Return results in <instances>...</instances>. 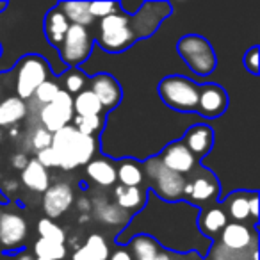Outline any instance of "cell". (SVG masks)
Masks as SVG:
<instances>
[{"label":"cell","mask_w":260,"mask_h":260,"mask_svg":"<svg viewBox=\"0 0 260 260\" xmlns=\"http://www.w3.org/2000/svg\"><path fill=\"white\" fill-rule=\"evenodd\" d=\"M52 150L55 152L61 170H75L79 166H86L96 153V139L91 136H84L77 132L72 125L57 130L52 134Z\"/></svg>","instance_id":"6da1fadb"},{"label":"cell","mask_w":260,"mask_h":260,"mask_svg":"<svg viewBox=\"0 0 260 260\" xmlns=\"http://www.w3.org/2000/svg\"><path fill=\"white\" fill-rule=\"evenodd\" d=\"M138 41L130 23V16L125 15L121 9L114 11L112 15L105 16L98 23L96 43L111 54H119L130 48Z\"/></svg>","instance_id":"7a4b0ae2"},{"label":"cell","mask_w":260,"mask_h":260,"mask_svg":"<svg viewBox=\"0 0 260 260\" xmlns=\"http://www.w3.org/2000/svg\"><path fill=\"white\" fill-rule=\"evenodd\" d=\"M159 96L170 109L178 112H194L198 107L200 84L182 75H168L159 82Z\"/></svg>","instance_id":"3957f363"},{"label":"cell","mask_w":260,"mask_h":260,"mask_svg":"<svg viewBox=\"0 0 260 260\" xmlns=\"http://www.w3.org/2000/svg\"><path fill=\"white\" fill-rule=\"evenodd\" d=\"M146 177L150 180V192H155L159 200H164L166 203H178L184 198V185L187 178L184 175H178L175 171H170L159 157H152L145 164Z\"/></svg>","instance_id":"277c9868"},{"label":"cell","mask_w":260,"mask_h":260,"mask_svg":"<svg viewBox=\"0 0 260 260\" xmlns=\"http://www.w3.org/2000/svg\"><path fill=\"white\" fill-rule=\"evenodd\" d=\"M177 50L184 62L192 73L198 77H209L216 70L217 57L209 40L198 34H187L180 38L177 43Z\"/></svg>","instance_id":"5b68a950"},{"label":"cell","mask_w":260,"mask_h":260,"mask_svg":"<svg viewBox=\"0 0 260 260\" xmlns=\"http://www.w3.org/2000/svg\"><path fill=\"white\" fill-rule=\"evenodd\" d=\"M16 82L15 89L18 93L20 100L32 98L34 91L48 80V64L41 55L29 54L16 64Z\"/></svg>","instance_id":"8992f818"},{"label":"cell","mask_w":260,"mask_h":260,"mask_svg":"<svg viewBox=\"0 0 260 260\" xmlns=\"http://www.w3.org/2000/svg\"><path fill=\"white\" fill-rule=\"evenodd\" d=\"M93 36H91L86 27L70 25L68 32H66L64 40H62L61 47L57 50L66 66L77 68L89 57L91 50H93Z\"/></svg>","instance_id":"52a82bcc"},{"label":"cell","mask_w":260,"mask_h":260,"mask_svg":"<svg viewBox=\"0 0 260 260\" xmlns=\"http://www.w3.org/2000/svg\"><path fill=\"white\" fill-rule=\"evenodd\" d=\"M75 116L73 112V96L66 93L64 89H59L55 98L47 105H41L40 109V121L41 126L48 132H57L64 126L72 125V119Z\"/></svg>","instance_id":"ba28073f"},{"label":"cell","mask_w":260,"mask_h":260,"mask_svg":"<svg viewBox=\"0 0 260 260\" xmlns=\"http://www.w3.org/2000/svg\"><path fill=\"white\" fill-rule=\"evenodd\" d=\"M219 196V182L214 177L212 171L207 168H198L184 185V198L189 202H196L200 205L217 200Z\"/></svg>","instance_id":"9c48e42d"},{"label":"cell","mask_w":260,"mask_h":260,"mask_svg":"<svg viewBox=\"0 0 260 260\" xmlns=\"http://www.w3.org/2000/svg\"><path fill=\"white\" fill-rule=\"evenodd\" d=\"M27 221L22 214L0 212V248L4 251H18L23 249L27 239Z\"/></svg>","instance_id":"30bf717a"},{"label":"cell","mask_w":260,"mask_h":260,"mask_svg":"<svg viewBox=\"0 0 260 260\" xmlns=\"http://www.w3.org/2000/svg\"><path fill=\"white\" fill-rule=\"evenodd\" d=\"M171 6L166 2H143L139 11H136V15L130 16V23L134 29L136 38H146L150 34L155 32L157 25L170 15Z\"/></svg>","instance_id":"8fae6325"},{"label":"cell","mask_w":260,"mask_h":260,"mask_svg":"<svg viewBox=\"0 0 260 260\" xmlns=\"http://www.w3.org/2000/svg\"><path fill=\"white\" fill-rule=\"evenodd\" d=\"M258 237H256L255 226H248L242 223H228L219 234V246L234 253L249 251L255 248Z\"/></svg>","instance_id":"7c38bea8"},{"label":"cell","mask_w":260,"mask_h":260,"mask_svg":"<svg viewBox=\"0 0 260 260\" xmlns=\"http://www.w3.org/2000/svg\"><path fill=\"white\" fill-rule=\"evenodd\" d=\"M228 107V94L217 84H203L200 86L198 93V107L196 112L203 118H219L224 114Z\"/></svg>","instance_id":"4fadbf2b"},{"label":"cell","mask_w":260,"mask_h":260,"mask_svg":"<svg viewBox=\"0 0 260 260\" xmlns=\"http://www.w3.org/2000/svg\"><path fill=\"white\" fill-rule=\"evenodd\" d=\"M73 200L75 194L72 185L66 182H57L43 192V210L48 219H57L68 212V209L73 205Z\"/></svg>","instance_id":"5bb4252c"},{"label":"cell","mask_w":260,"mask_h":260,"mask_svg":"<svg viewBox=\"0 0 260 260\" xmlns=\"http://www.w3.org/2000/svg\"><path fill=\"white\" fill-rule=\"evenodd\" d=\"M160 159V162L168 168L170 171H175L178 175L192 173V170L196 168V159L192 157V153L185 148V145L180 141L170 143L166 148L162 150L160 155H157Z\"/></svg>","instance_id":"9a60e30c"},{"label":"cell","mask_w":260,"mask_h":260,"mask_svg":"<svg viewBox=\"0 0 260 260\" xmlns=\"http://www.w3.org/2000/svg\"><path fill=\"white\" fill-rule=\"evenodd\" d=\"M182 143L185 145V148L192 153L196 160L203 159L210 153L214 146V130L210 128L207 123H198L192 125L191 128L185 132Z\"/></svg>","instance_id":"2e32d148"},{"label":"cell","mask_w":260,"mask_h":260,"mask_svg":"<svg viewBox=\"0 0 260 260\" xmlns=\"http://www.w3.org/2000/svg\"><path fill=\"white\" fill-rule=\"evenodd\" d=\"M89 89L98 98L104 109H112L121 102V86L109 73H98L91 79Z\"/></svg>","instance_id":"e0dca14e"},{"label":"cell","mask_w":260,"mask_h":260,"mask_svg":"<svg viewBox=\"0 0 260 260\" xmlns=\"http://www.w3.org/2000/svg\"><path fill=\"white\" fill-rule=\"evenodd\" d=\"M43 27H45V36H47L48 43H50L52 47L59 48L70 29V22L61 13V9L55 6V8H52L50 11L47 13Z\"/></svg>","instance_id":"ac0fdd59"},{"label":"cell","mask_w":260,"mask_h":260,"mask_svg":"<svg viewBox=\"0 0 260 260\" xmlns=\"http://www.w3.org/2000/svg\"><path fill=\"white\" fill-rule=\"evenodd\" d=\"M228 224V216L224 214L223 207H210L202 210L198 217V228L205 239L217 237L224 226Z\"/></svg>","instance_id":"d6986e66"},{"label":"cell","mask_w":260,"mask_h":260,"mask_svg":"<svg viewBox=\"0 0 260 260\" xmlns=\"http://www.w3.org/2000/svg\"><path fill=\"white\" fill-rule=\"evenodd\" d=\"M22 182L30 191L45 192L50 187V175H48V171L36 159H32L22 170Z\"/></svg>","instance_id":"ffe728a7"},{"label":"cell","mask_w":260,"mask_h":260,"mask_svg":"<svg viewBox=\"0 0 260 260\" xmlns=\"http://www.w3.org/2000/svg\"><path fill=\"white\" fill-rule=\"evenodd\" d=\"M253 192L235 191L228 194V198L223 202V210L226 216L234 219V223H242L249 219V198Z\"/></svg>","instance_id":"44dd1931"},{"label":"cell","mask_w":260,"mask_h":260,"mask_svg":"<svg viewBox=\"0 0 260 260\" xmlns=\"http://www.w3.org/2000/svg\"><path fill=\"white\" fill-rule=\"evenodd\" d=\"M86 175L100 187H111L118 182L116 168L107 159H93L86 164Z\"/></svg>","instance_id":"7402d4cb"},{"label":"cell","mask_w":260,"mask_h":260,"mask_svg":"<svg viewBox=\"0 0 260 260\" xmlns=\"http://www.w3.org/2000/svg\"><path fill=\"white\" fill-rule=\"evenodd\" d=\"M116 207H119L125 212H136L145 205V191L141 187H125V185H116L114 189Z\"/></svg>","instance_id":"603a6c76"},{"label":"cell","mask_w":260,"mask_h":260,"mask_svg":"<svg viewBox=\"0 0 260 260\" xmlns=\"http://www.w3.org/2000/svg\"><path fill=\"white\" fill-rule=\"evenodd\" d=\"M126 244L132 249V255L136 260H155L157 255L160 253V246L152 235L146 234H136L130 237Z\"/></svg>","instance_id":"cb8c5ba5"},{"label":"cell","mask_w":260,"mask_h":260,"mask_svg":"<svg viewBox=\"0 0 260 260\" xmlns=\"http://www.w3.org/2000/svg\"><path fill=\"white\" fill-rule=\"evenodd\" d=\"M57 8L66 16L70 25H80L87 29L94 22L89 13V2H61Z\"/></svg>","instance_id":"d4e9b609"},{"label":"cell","mask_w":260,"mask_h":260,"mask_svg":"<svg viewBox=\"0 0 260 260\" xmlns=\"http://www.w3.org/2000/svg\"><path fill=\"white\" fill-rule=\"evenodd\" d=\"M27 114V105L18 96H9L0 102V126H11L23 119Z\"/></svg>","instance_id":"484cf974"},{"label":"cell","mask_w":260,"mask_h":260,"mask_svg":"<svg viewBox=\"0 0 260 260\" xmlns=\"http://www.w3.org/2000/svg\"><path fill=\"white\" fill-rule=\"evenodd\" d=\"M116 178L125 187H139L145 182V171L141 170V166L136 160L123 159L119 160V166L116 170Z\"/></svg>","instance_id":"4316f807"},{"label":"cell","mask_w":260,"mask_h":260,"mask_svg":"<svg viewBox=\"0 0 260 260\" xmlns=\"http://www.w3.org/2000/svg\"><path fill=\"white\" fill-rule=\"evenodd\" d=\"M73 112L75 116H102L104 107L91 89H82L73 98Z\"/></svg>","instance_id":"83f0119b"},{"label":"cell","mask_w":260,"mask_h":260,"mask_svg":"<svg viewBox=\"0 0 260 260\" xmlns=\"http://www.w3.org/2000/svg\"><path fill=\"white\" fill-rule=\"evenodd\" d=\"M34 255L40 258L62 260L66 256V244H59V242H52L40 237L34 244Z\"/></svg>","instance_id":"f1b7e54d"},{"label":"cell","mask_w":260,"mask_h":260,"mask_svg":"<svg viewBox=\"0 0 260 260\" xmlns=\"http://www.w3.org/2000/svg\"><path fill=\"white\" fill-rule=\"evenodd\" d=\"M96 217L107 224H125L130 219V214L121 210L116 205H109V203H98L96 205Z\"/></svg>","instance_id":"f546056e"},{"label":"cell","mask_w":260,"mask_h":260,"mask_svg":"<svg viewBox=\"0 0 260 260\" xmlns=\"http://www.w3.org/2000/svg\"><path fill=\"white\" fill-rule=\"evenodd\" d=\"M102 116H73L72 126L84 136H91L94 138V134H98L102 130Z\"/></svg>","instance_id":"4dcf8cb0"},{"label":"cell","mask_w":260,"mask_h":260,"mask_svg":"<svg viewBox=\"0 0 260 260\" xmlns=\"http://www.w3.org/2000/svg\"><path fill=\"white\" fill-rule=\"evenodd\" d=\"M38 232H40L41 239L59 242V244H64L66 242V232L62 230L61 226H57L52 219H48V217L40 219V223H38Z\"/></svg>","instance_id":"1f68e13d"},{"label":"cell","mask_w":260,"mask_h":260,"mask_svg":"<svg viewBox=\"0 0 260 260\" xmlns=\"http://www.w3.org/2000/svg\"><path fill=\"white\" fill-rule=\"evenodd\" d=\"M84 248L87 249V253H91L98 260H107L109 255H111L107 242H105V239L100 234H91L86 239V242H84Z\"/></svg>","instance_id":"d6a6232c"},{"label":"cell","mask_w":260,"mask_h":260,"mask_svg":"<svg viewBox=\"0 0 260 260\" xmlns=\"http://www.w3.org/2000/svg\"><path fill=\"white\" fill-rule=\"evenodd\" d=\"M59 89H61V87H59L55 82H52V80H45V82L41 84L36 91H34L32 96H34V100H36L38 104L47 105V104H50V102L54 100L55 94L59 93Z\"/></svg>","instance_id":"836d02e7"},{"label":"cell","mask_w":260,"mask_h":260,"mask_svg":"<svg viewBox=\"0 0 260 260\" xmlns=\"http://www.w3.org/2000/svg\"><path fill=\"white\" fill-rule=\"evenodd\" d=\"M253 249H256V246L249 249V251L234 253V251H228V249H224L223 246L216 244L212 248V253H210V260H251Z\"/></svg>","instance_id":"e575fe53"},{"label":"cell","mask_w":260,"mask_h":260,"mask_svg":"<svg viewBox=\"0 0 260 260\" xmlns=\"http://www.w3.org/2000/svg\"><path fill=\"white\" fill-rule=\"evenodd\" d=\"M119 9V4L118 2H89V13L91 16L98 20L105 18V16L112 15L114 11Z\"/></svg>","instance_id":"d590c367"},{"label":"cell","mask_w":260,"mask_h":260,"mask_svg":"<svg viewBox=\"0 0 260 260\" xmlns=\"http://www.w3.org/2000/svg\"><path fill=\"white\" fill-rule=\"evenodd\" d=\"M64 86H66V93H75L79 94L80 91L84 89V86H86V77L82 75V73L79 72L77 68L72 70V73H68L66 75V80H64Z\"/></svg>","instance_id":"8d00e7d4"},{"label":"cell","mask_w":260,"mask_h":260,"mask_svg":"<svg viewBox=\"0 0 260 260\" xmlns=\"http://www.w3.org/2000/svg\"><path fill=\"white\" fill-rule=\"evenodd\" d=\"M52 145V132H48L47 128L40 126L32 132V139H30V146H32L36 152H41V150L48 148Z\"/></svg>","instance_id":"74e56055"},{"label":"cell","mask_w":260,"mask_h":260,"mask_svg":"<svg viewBox=\"0 0 260 260\" xmlns=\"http://www.w3.org/2000/svg\"><path fill=\"white\" fill-rule=\"evenodd\" d=\"M36 160L41 164V166L45 168V170H48V168H59L57 157H55V152L52 150V146H48V148H45V150H41V152H38Z\"/></svg>","instance_id":"f35d334b"},{"label":"cell","mask_w":260,"mask_h":260,"mask_svg":"<svg viewBox=\"0 0 260 260\" xmlns=\"http://www.w3.org/2000/svg\"><path fill=\"white\" fill-rule=\"evenodd\" d=\"M258 54H260L258 47H251L244 54V59H242L246 70H248L249 73H253V75H256V73H258Z\"/></svg>","instance_id":"ab89813d"},{"label":"cell","mask_w":260,"mask_h":260,"mask_svg":"<svg viewBox=\"0 0 260 260\" xmlns=\"http://www.w3.org/2000/svg\"><path fill=\"white\" fill-rule=\"evenodd\" d=\"M249 217L253 219V226L258 223V192L253 191L251 198H249Z\"/></svg>","instance_id":"60d3db41"},{"label":"cell","mask_w":260,"mask_h":260,"mask_svg":"<svg viewBox=\"0 0 260 260\" xmlns=\"http://www.w3.org/2000/svg\"><path fill=\"white\" fill-rule=\"evenodd\" d=\"M27 164H29V159H27V157L23 155V153H15V155L11 157V166L15 168V170L22 171L23 168L27 166Z\"/></svg>","instance_id":"b9f144b4"},{"label":"cell","mask_w":260,"mask_h":260,"mask_svg":"<svg viewBox=\"0 0 260 260\" xmlns=\"http://www.w3.org/2000/svg\"><path fill=\"white\" fill-rule=\"evenodd\" d=\"M72 260H98V258H94L91 253H87V249L84 248V246H80L79 249H75V251H73Z\"/></svg>","instance_id":"7bdbcfd3"},{"label":"cell","mask_w":260,"mask_h":260,"mask_svg":"<svg viewBox=\"0 0 260 260\" xmlns=\"http://www.w3.org/2000/svg\"><path fill=\"white\" fill-rule=\"evenodd\" d=\"M107 260H134V258H132V255H130V253L126 251V249L118 248L114 253H111V255H109Z\"/></svg>","instance_id":"ee69618b"},{"label":"cell","mask_w":260,"mask_h":260,"mask_svg":"<svg viewBox=\"0 0 260 260\" xmlns=\"http://www.w3.org/2000/svg\"><path fill=\"white\" fill-rule=\"evenodd\" d=\"M77 205H79V209H80V212H82V214H89V210H91V203H89V200L80 198Z\"/></svg>","instance_id":"f6af8a7d"},{"label":"cell","mask_w":260,"mask_h":260,"mask_svg":"<svg viewBox=\"0 0 260 260\" xmlns=\"http://www.w3.org/2000/svg\"><path fill=\"white\" fill-rule=\"evenodd\" d=\"M155 260H173V256H171L170 253H166V251H162V249H160V253L157 255Z\"/></svg>","instance_id":"bcb514c9"},{"label":"cell","mask_w":260,"mask_h":260,"mask_svg":"<svg viewBox=\"0 0 260 260\" xmlns=\"http://www.w3.org/2000/svg\"><path fill=\"white\" fill-rule=\"evenodd\" d=\"M18 260H34V258H32V255H29V253H27V251H25V249H23V251H22V253H20Z\"/></svg>","instance_id":"7dc6e473"},{"label":"cell","mask_w":260,"mask_h":260,"mask_svg":"<svg viewBox=\"0 0 260 260\" xmlns=\"http://www.w3.org/2000/svg\"><path fill=\"white\" fill-rule=\"evenodd\" d=\"M87 219H89V214H82V216L79 217V221H80V223H86Z\"/></svg>","instance_id":"c3c4849f"},{"label":"cell","mask_w":260,"mask_h":260,"mask_svg":"<svg viewBox=\"0 0 260 260\" xmlns=\"http://www.w3.org/2000/svg\"><path fill=\"white\" fill-rule=\"evenodd\" d=\"M8 9V2H0V13H4Z\"/></svg>","instance_id":"681fc988"},{"label":"cell","mask_w":260,"mask_h":260,"mask_svg":"<svg viewBox=\"0 0 260 260\" xmlns=\"http://www.w3.org/2000/svg\"><path fill=\"white\" fill-rule=\"evenodd\" d=\"M34 260H48V258H40V256H36V258H34Z\"/></svg>","instance_id":"f907efd6"},{"label":"cell","mask_w":260,"mask_h":260,"mask_svg":"<svg viewBox=\"0 0 260 260\" xmlns=\"http://www.w3.org/2000/svg\"><path fill=\"white\" fill-rule=\"evenodd\" d=\"M0 55H2V43H0Z\"/></svg>","instance_id":"816d5d0a"}]
</instances>
